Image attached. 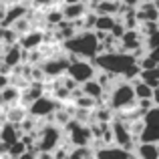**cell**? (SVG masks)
Segmentation results:
<instances>
[{
	"instance_id": "cell-33",
	"label": "cell",
	"mask_w": 159,
	"mask_h": 159,
	"mask_svg": "<svg viewBox=\"0 0 159 159\" xmlns=\"http://www.w3.org/2000/svg\"><path fill=\"white\" fill-rule=\"evenodd\" d=\"M6 4H20V2H30V0H2Z\"/></svg>"
},
{
	"instance_id": "cell-6",
	"label": "cell",
	"mask_w": 159,
	"mask_h": 159,
	"mask_svg": "<svg viewBox=\"0 0 159 159\" xmlns=\"http://www.w3.org/2000/svg\"><path fill=\"white\" fill-rule=\"evenodd\" d=\"M61 109V103L52 97V95H44L39 101H34V105L28 109V115H32L39 121H47L48 117H52L54 113Z\"/></svg>"
},
{
	"instance_id": "cell-21",
	"label": "cell",
	"mask_w": 159,
	"mask_h": 159,
	"mask_svg": "<svg viewBox=\"0 0 159 159\" xmlns=\"http://www.w3.org/2000/svg\"><path fill=\"white\" fill-rule=\"evenodd\" d=\"M69 159H97V153L93 147H73Z\"/></svg>"
},
{
	"instance_id": "cell-25",
	"label": "cell",
	"mask_w": 159,
	"mask_h": 159,
	"mask_svg": "<svg viewBox=\"0 0 159 159\" xmlns=\"http://www.w3.org/2000/svg\"><path fill=\"white\" fill-rule=\"evenodd\" d=\"M32 8H54L62 6V0H30Z\"/></svg>"
},
{
	"instance_id": "cell-24",
	"label": "cell",
	"mask_w": 159,
	"mask_h": 159,
	"mask_svg": "<svg viewBox=\"0 0 159 159\" xmlns=\"http://www.w3.org/2000/svg\"><path fill=\"white\" fill-rule=\"evenodd\" d=\"M24 153H28V147L22 143V139H20L18 143L10 145V151H8V157H10V159H20V157L24 155Z\"/></svg>"
},
{
	"instance_id": "cell-32",
	"label": "cell",
	"mask_w": 159,
	"mask_h": 159,
	"mask_svg": "<svg viewBox=\"0 0 159 159\" xmlns=\"http://www.w3.org/2000/svg\"><path fill=\"white\" fill-rule=\"evenodd\" d=\"M36 157H39V159H54V157H52V153H39Z\"/></svg>"
},
{
	"instance_id": "cell-3",
	"label": "cell",
	"mask_w": 159,
	"mask_h": 159,
	"mask_svg": "<svg viewBox=\"0 0 159 159\" xmlns=\"http://www.w3.org/2000/svg\"><path fill=\"white\" fill-rule=\"evenodd\" d=\"M107 107L113 109L115 113L137 109V97H135V89H133L131 83H127L123 79L111 93H107Z\"/></svg>"
},
{
	"instance_id": "cell-1",
	"label": "cell",
	"mask_w": 159,
	"mask_h": 159,
	"mask_svg": "<svg viewBox=\"0 0 159 159\" xmlns=\"http://www.w3.org/2000/svg\"><path fill=\"white\" fill-rule=\"evenodd\" d=\"M62 48L66 51V54L75 58H83V61H95L103 54V47L95 32H79L75 39L62 44Z\"/></svg>"
},
{
	"instance_id": "cell-23",
	"label": "cell",
	"mask_w": 159,
	"mask_h": 159,
	"mask_svg": "<svg viewBox=\"0 0 159 159\" xmlns=\"http://www.w3.org/2000/svg\"><path fill=\"white\" fill-rule=\"evenodd\" d=\"M143 121H145V125H147V127H151V129H159V107H153L151 111L145 113Z\"/></svg>"
},
{
	"instance_id": "cell-30",
	"label": "cell",
	"mask_w": 159,
	"mask_h": 159,
	"mask_svg": "<svg viewBox=\"0 0 159 159\" xmlns=\"http://www.w3.org/2000/svg\"><path fill=\"white\" fill-rule=\"evenodd\" d=\"M121 2H123V4H127V6H139V4L141 2H145V0H121Z\"/></svg>"
},
{
	"instance_id": "cell-19",
	"label": "cell",
	"mask_w": 159,
	"mask_h": 159,
	"mask_svg": "<svg viewBox=\"0 0 159 159\" xmlns=\"http://www.w3.org/2000/svg\"><path fill=\"white\" fill-rule=\"evenodd\" d=\"M18 40H20V36L16 34L12 28H0V44H2L4 48L18 44Z\"/></svg>"
},
{
	"instance_id": "cell-2",
	"label": "cell",
	"mask_w": 159,
	"mask_h": 159,
	"mask_svg": "<svg viewBox=\"0 0 159 159\" xmlns=\"http://www.w3.org/2000/svg\"><path fill=\"white\" fill-rule=\"evenodd\" d=\"M93 62L99 70H105V73L113 75V77H119V79H125L137 66V61L133 58V54H129V52L101 54V57H97Z\"/></svg>"
},
{
	"instance_id": "cell-17",
	"label": "cell",
	"mask_w": 159,
	"mask_h": 159,
	"mask_svg": "<svg viewBox=\"0 0 159 159\" xmlns=\"http://www.w3.org/2000/svg\"><path fill=\"white\" fill-rule=\"evenodd\" d=\"M131 85H133V89H135L137 101H145V99H151L153 101V91L155 89H151L147 83H143L141 79H135V81H131Z\"/></svg>"
},
{
	"instance_id": "cell-28",
	"label": "cell",
	"mask_w": 159,
	"mask_h": 159,
	"mask_svg": "<svg viewBox=\"0 0 159 159\" xmlns=\"http://www.w3.org/2000/svg\"><path fill=\"white\" fill-rule=\"evenodd\" d=\"M153 107H155V103H153L151 99H145V101H137V109H139V111H143V113L151 111Z\"/></svg>"
},
{
	"instance_id": "cell-9",
	"label": "cell",
	"mask_w": 159,
	"mask_h": 159,
	"mask_svg": "<svg viewBox=\"0 0 159 159\" xmlns=\"http://www.w3.org/2000/svg\"><path fill=\"white\" fill-rule=\"evenodd\" d=\"M2 62L8 65L10 69H16V66L24 65V51L20 44H14V47H6L2 48Z\"/></svg>"
},
{
	"instance_id": "cell-35",
	"label": "cell",
	"mask_w": 159,
	"mask_h": 159,
	"mask_svg": "<svg viewBox=\"0 0 159 159\" xmlns=\"http://www.w3.org/2000/svg\"><path fill=\"white\" fill-rule=\"evenodd\" d=\"M153 4H155V8L159 10V0H153Z\"/></svg>"
},
{
	"instance_id": "cell-16",
	"label": "cell",
	"mask_w": 159,
	"mask_h": 159,
	"mask_svg": "<svg viewBox=\"0 0 159 159\" xmlns=\"http://www.w3.org/2000/svg\"><path fill=\"white\" fill-rule=\"evenodd\" d=\"M135 153H127L123 147L117 145H107L101 151H97V159H133Z\"/></svg>"
},
{
	"instance_id": "cell-26",
	"label": "cell",
	"mask_w": 159,
	"mask_h": 159,
	"mask_svg": "<svg viewBox=\"0 0 159 159\" xmlns=\"http://www.w3.org/2000/svg\"><path fill=\"white\" fill-rule=\"evenodd\" d=\"M137 65L141 66V70H153V69H157V66H159V62L151 57V54H147V57H145L143 61H139Z\"/></svg>"
},
{
	"instance_id": "cell-31",
	"label": "cell",
	"mask_w": 159,
	"mask_h": 159,
	"mask_svg": "<svg viewBox=\"0 0 159 159\" xmlns=\"http://www.w3.org/2000/svg\"><path fill=\"white\" fill-rule=\"evenodd\" d=\"M153 103H155V107H159V87L153 91Z\"/></svg>"
},
{
	"instance_id": "cell-8",
	"label": "cell",
	"mask_w": 159,
	"mask_h": 159,
	"mask_svg": "<svg viewBox=\"0 0 159 159\" xmlns=\"http://www.w3.org/2000/svg\"><path fill=\"white\" fill-rule=\"evenodd\" d=\"M65 22H81L87 14L91 12L89 2H77V4H62L61 6Z\"/></svg>"
},
{
	"instance_id": "cell-12",
	"label": "cell",
	"mask_w": 159,
	"mask_h": 159,
	"mask_svg": "<svg viewBox=\"0 0 159 159\" xmlns=\"http://www.w3.org/2000/svg\"><path fill=\"white\" fill-rule=\"evenodd\" d=\"M20 99H22V91L16 89L14 85H10V87H6L4 91H0V107H2V111H4V109L20 105Z\"/></svg>"
},
{
	"instance_id": "cell-5",
	"label": "cell",
	"mask_w": 159,
	"mask_h": 159,
	"mask_svg": "<svg viewBox=\"0 0 159 159\" xmlns=\"http://www.w3.org/2000/svg\"><path fill=\"white\" fill-rule=\"evenodd\" d=\"M99 75V69L95 66L93 61H83V58H77V61L70 62L69 66V73H66V77H70L73 81H77L79 85H85V83L89 81H95Z\"/></svg>"
},
{
	"instance_id": "cell-4",
	"label": "cell",
	"mask_w": 159,
	"mask_h": 159,
	"mask_svg": "<svg viewBox=\"0 0 159 159\" xmlns=\"http://www.w3.org/2000/svg\"><path fill=\"white\" fill-rule=\"evenodd\" d=\"M62 143H65V131H62L58 125H52V123H47V121H44L43 127L36 133L34 151H36V155H39V153H52L54 149H58Z\"/></svg>"
},
{
	"instance_id": "cell-34",
	"label": "cell",
	"mask_w": 159,
	"mask_h": 159,
	"mask_svg": "<svg viewBox=\"0 0 159 159\" xmlns=\"http://www.w3.org/2000/svg\"><path fill=\"white\" fill-rule=\"evenodd\" d=\"M77 2H89V0H62V4H77Z\"/></svg>"
},
{
	"instance_id": "cell-27",
	"label": "cell",
	"mask_w": 159,
	"mask_h": 159,
	"mask_svg": "<svg viewBox=\"0 0 159 159\" xmlns=\"http://www.w3.org/2000/svg\"><path fill=\"white\" fill-rule=\"evenodd\" d=\"M127 34V28H125V24L121 22L119 18H117V24H115V28H113V32H111V36H115L117 40H121L123 36Z\"/></svg>"
},
{
	"instance_id": "cell-18",
	"label": "cell",
	"mask_w": 159,
	"mask_h": 159,
	"mask_svg": "<svg viewBox=\"0 0 159 159\" xmlns=\"http://www.w3.org/2000/svg\"><path fill=\"white\" fill-rule=\"evenodd\" d=\"M135 155L139 159H159V145H149V143H139Z\"/></svg>"
},
{
	"instance_id": "cell-29",
	"label": "cell",
	"mask_w": 159,
	"mask_h": 159,
	"mask_svg": "<svg viewBox=\"0 0 159 159\" xmlns=\"http://www.w3.org/2000/svg\"><path fill=\"white\" fill-rule=\"evenodd\" d=\"M8 151H10V145L4 143V141H0V159H2V157H8Z\"/></svg>"
},
{
	"instance_id": "cell-13",
	"label": "cell",
	"mask_w": 159,
	"mask_h": 159,
	"mask_svg": "<svg viewBox=\"0 0 159 159\" xmlns=\"http://www.w3.org/2000/svg\"><path fill=\"white\" fill-rule=\"evenodd\" d=\"M123 6L125 4L121 2V0H107V2L91 8V10H93L97 16H115L117 18V16H121V12H123Z\"/></svg>"
},
{
	"instance_id": "cell-14",
	"label": "cell",
	"mask_w": 159,
	"mask_h": 159,
	"mask_svg": "<svg viewBox=\"0 0 159 159\" xmlns=\"http://www.w3.org/2000/svg\"><path fill=\"white\" fill-rule=\"evenodd\" d=\"M22 129L20 127H14V125H10V123H2L0 125V141H4V143H8V145H14V143H18L20 139H22Z\"/></svg>"
},
{
	"instance_id": "cell-10",
	"label": "cell",
	"mask_w": 159,
	"mask_h": 159,
	"mask_svg": "<svg viewBox=\"0 0 159 159\" xmlns=\"http://www.w3.org/2000/svg\"><path fill=\"white\" fill-rule=\"evenodd\" d=\"M121 47H123L125 52H135L139 48H145V39L139 30H127V34L121 39Z\"/></svg>"
},
{
	"instance_id": "cell-22",
	"label": "cell",
	"mask_w": 159,
	"mask_h": 159,
	"mask_svg": "<svg viewBox=\"0 0 159 159\" xmlns=\"http://www.w3.org/2000/svg\"><path fill=\"white\" fill-rule=\"evenodd\" d=\"M139 143H149V145H159V129L145 127V131L141 133Z\"/></svg>"
},
{
	"instance_id": "cell-36",
	"label": "cell",
	"mask_w": 159,
	"mask_h": 159,
	"mask_svg": "<svg viewBox=\"0 0 159 159\" xmlns=\"http://www.w3.org/2000/svg\"><path fill=\"white\" fill-rule=\"evenodd\" d=\"M2 159H10V157H2Z\"/></svg>"
},
{
	"instance_id": "cell-15",
	"label": "cell",
	"mask_w": 159,
	"mask_h": 159,
	"mask_svg": "<svg viewBox=\"0 0 159 159\" xmlns=\"http://www.w3.org/2000/svg\"><path fill=\"white\" fill-rule=\"evenodd\" d=\"M26 117H28V109H24L22 105L4 109V123H10V125H14V127H20Z\"/></svg>"
},
{
	"instance_id": "cell-11",
	"label": "cell",
	"mask_w": 159,
	"mask_h": 159,
	"mask_svg": "<svg viewBox=\"0 0 159 159\" xmlns=\"http://www.w3.org/2000/svg\"><path fill=\"white\" fill-rule=\"evenodd\" d=\"M137 18L141 24L145 22H159V10L155 8V4L151 0H145L137 6Z\"/></svg>"
},
{
	"instance_id": "cell-20",
	"label": "cell",
	"mask_w": 159,
	"mask_h": 159,
	"mask_svg": "<svg viewBox=\"0 0 159 159\" xmlns=\"http://www.w3.org/2000/svg\"><path fill=\"white\" fill-rule=\"evenodd\" d=\"M115 24H117V18H115V16H99L95 32H105V34H111L113 28H115Z\"/></svg>"
},
{
	"instance_id": "cell-7",
	"label": "cell",
	"mask_w": 159,
	"mask_h": 159,
	"mask_svg": "<svg viewBox=\"0 0 159 159\" xmlns=\"http://www.w3.org/2000/svg\"><path fill=\"white\" fill-rule=\"evenodd\" d=\"M44 43H47V36H44V28H39L36 26L34 30H30L28 34L20 36L18 44L22 47V51H40V48L44 47Z\"/></svg>"
}]
</instances>
